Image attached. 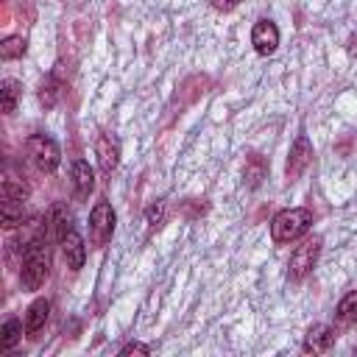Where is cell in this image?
I'll return each mask as SVG.
<instances>
[{
  "label": "cell",
  "mask_w": 357,
  "mask_h": 357,
  "mask_svg": "<svg viewBox=\"0 0 357 357\" xmlns=\"http://www.w3.org/2000/svg\"><path fill=\"white\" fill-rule=\"evenodd\" d=\"M50 273V251L45 243V234H36L25 243L22 251V271H20V282L25 290H39L45 284Z\"/></svg>",
  "instance_id": "6da1fadb"
},
{
  "label": "cell",
  "mask_w": 357,
  "mask_h": 357,
  "mask_svg": "<svg viewBox=\"0 0 357 357\" xmlns=\"http://www.w3.org/2000/svg\"><path fill=\"white\" fill-rule=\"evenodd\" d=\"M310 223H312V212L307 206L282 209L271 220V237H273V243H293L310 229Z\"/></svg>",
  "instance_id": "7a4b0ae2"
},
{
  "label": "cell",
  "mask_w": 357,
  "mask_h": 357,
  "mask_svg": "<svg viewBox=\"0 0 357 357\" xmlns=\"http://www.w3.org/2000/svg\"><path fill=\"white\" fill-rule=\"evenodd\" d=\"M25 151H28L31 162H33L42 173H53V170L59 167V162H61V151H59V145H56L50 137H45V134H33V137H28Z\"/></svg>",
  "instance_id": "3957f363"
},
{
  "label": "cell",
  "mask_w": 357,
  "mask_h": 357,
  "mask_svg": "<svg viewBox=\"0 0 357 357\" xmlns=\"http://www.w3.org/2000/svg\"><path fill=\"white\" fill-rule=\"evenodd\" d=\"M114 209L109 201H98L89 212V240L95 248H103L114 234Z\"/></svg>",
  "instance_id": "277c9868"
},
{
  "label": "cell",
  "mask_w": 357,
  "mask_h": 357,
  "mask_svg": "<svg viewBox=\"0 0 357 357\" xmlns=\"http://www.w3.org/2000/svg\"><path fill=\"white\" fill-rule=\"evenodd\" d=\"M318 254H321V237H310V240H304L301 245H296V251L290 254V262H287V276H290L293 282L304 279V276L315 268Z\"/></svg>",
  "instance_id": "5b68a950"
},
{
  "label": "cell",
  "mask_w": 357,
  "mask_h": 357,
  "mask_svg": "<svg viewBox=\"0 0 357 357\" xmlns=\"http://www.w3.org/2000/svg\"><path fill=\"white\" fill-rule=\"evenodd\" d=\"M251 45L259 56H271L279 47V28L271 20H257L251 28Z\"/></svg>",
  "instance_id": "8992f818"
},
{
  "label": "cell",
  "mask_w": 357,
  "mask_h": 357,
  "mask_svg": "<svg viewBox=\"0 0 357 357\" xmlns=\"http://www.w3.org/2000/svg\"><path fill=\"white\" fill-rule=\"evenodd\" d=\"M310 162H312V145H310V139L304 134H298L293 148H290V156H287V178L296 181L310 167Z\"/></svg>",
  "instance_id": "52a82bcc"
},
{
  "label": "cell",
  "mask_w": 357,
  "mask_h": 357,
  "mask_svg": "<svg viewBox=\"0 0 357 357\" xmlns=\"http://www.w3.org/2000/svg\"><path fill=\"white\" fill-rule=\"evenodd\" d=\"M61 254H64V262H67V268L70 271H81L84 268V259H86V248H84V237L75 231V229H70L61 240Z\"/></svg>",
  "instance_id": "ba28073f"
},
{
  "label": "cell",
  "mask_w": 357,
  "mask_h": 357,
  "mask_svg": "<svg viewBox=\"0 0 357 357\" xmlns=\"http://www.w3.org/2000/svg\"><path fill=\"white\" fill-rule=\"evenodd\" d=\"M92 187H95V173H92L89 162L75 159L73 162V198L75 201H86Z\"/></svg>",
  "instance_id": "9c48e42d"
},
{
  "label": "cell",
  "mask_w": 357,
  "mask_h": 357,
  "mask_svg": "<svg viewBox=\"0 0 357 357\" xmlns=\"http://www.w3.org/2000/svg\"><path fill=\"white\" fill-rule=\"evenodd\" d=\"M95 153H98V165H100V170H103L106 176H109V173L117 167V162H120V145H117V139H114L112 134H100V137H98Z\"/></svg>",
  "instance_id": "30bf717a"
},
{
  "label": "cell",
  "mask_w": 357,
  "mask_h": 357,
  "mask_svg": "<svg viewBox=\"0 0 357 357\" xmlns=\"http://www.w3.org/2000/svg\"><path fill=\"white\" fill-rule=\"evenodd\" d=\"M335 343V329L326 324H312L307 337H304V351L307 354H324Z\"/></svg>",
  "instance_id": "8fae6325"
},
{
  "label": "cell",
  "mask_w": 357,
  "mask_h": 357,
  "mask_svg": "<svg viewBox=\"0 0 357 357\" xmlns=\"http://www.w3.org/2000/svg\"><path fill=\"white\" fill-rule=\"evenodd\" d=\"M47 315H50V301L47 298H36L28 307V315H25V332H28V337H36L45 329Z\"/></svg>",
  "instance_id": "7c38bea8"
},
{
  "label": "cell",
  "mask_w": 357,
  "mask_h": 357,
  "mask_svg": "<svg viewBox=\"0 0 357 357\" xmlns=\"http://www.w3.org/2000/svg\"><path fill=\"white\" fill-rule=\"evenodd\" d=\"M47 226L53 229V237H56V240H61V237L73 229V215L67 212L64 204H53V209H50V215H47Z\"/></svg>",
  "instance_id": "4fadbf2b"
},
{
  "label": "cell",
  "mask_w": 357,
  "mask_h": 357,
  "mask_svg": "<svg viewBox=\"0 0 357 357\" xmlns=\"http://www.w3.org/2000/svg\"><path fill=\"white\" fill-rule=\"evenodd\" d=\"M20 337H22V324H20L17 318H8V321L3 324V329H0V351L14 349V346L20 343Z\"/></svg>",
  "instance_id": "5bb4252c"
},
{
  "label": "cell",
  "mask_w": 357,
  "mask_h": 357,
  "mask_svg": "<svg viewBox=\"0 0 357 357\" xmlns=\"http://www.w3.org/2000/svg\"><path fill=\"white\" fill-rule=\"evenodd\" d=\"M337 321L340 324H357V290H351V293H346L343 298H340V304H337Z\"/></svg>",
  "instance_id": "9a60e30c"
},
{
  "label": "cell",
  "mask_w": 357,
  "mask_h": 357,
  "mask_svg": "<svg viewBox=\"0 0 357 357\" xmlns=\"http://www.w3.org/2000/svg\"><path fill=\"white\" fill-rule=\"evenodd\" d=\"M265 170H268V167H265V159H262L259 153H251L248 162H245V173H243V176H245V184H248V187H257V184L265 178Z\"/></svg>",
  "instance_id": "2e32d148"
},
{
  "label": "cell",
  "mask_w": 357,
  "mask_h": 357,
  "mask_svg": "<svg viewBox=\"0 0 357 357\" xmlns=\"http://www.w3.org/2000/svg\"><path fill=\"white\" fill-rule=\"evenodd\" d=\"M20 84L17 81H3V86H0V106H3V112L6 114H11L14 109H17V100H20Z\"/></svg>",
  "instance_id": "e0dca14e"
},
{
  "label": "cell",
  "mask_w": 357,
  "mask_h": 357,
  "mask_svg": "<svg viewBox=\"0 0 357 357\" xmlns=\"http://www.w3.org/2000/svg\"><path fill=\"white\" fill-rule=\"evenodd\" d=\"M22 204H25V201H6V198H3V226H6V229H14V226H20V223L25 220Z\"/></svg>",
  "instance_id": "ac0fdd59"
},
{
  "label": "cell",
  "mask_w": 357,
  "mask_h": 357,
  "mask_svg": "<svg viewBox=\"0 0 357 357\" xmlns=\"http://www.w3.org/2000/svg\"><path fill=\"white\" fill-rule=\"evenodd\" d=\"M25 53V39L22 36H6L0 42V59L3 61H11V59H20Z\"/></svg>",
  "instance_id": "d6986e66"
},
{
  "label": "cell",
  "mask_w": 357,
  "mask_h": 357,
  "mask_svg": "<svg viewBox=\"0 0 357 357\" xmlns=\"http://www.w3.org/2000/svg\"><path fill=\"white\" fill-rule=\"evenodd\" d=\"M3 198L6 201H25L28 198V184L17 181V178H3Z\"/></svg>",
  "instance_id": "ffe728a7"
},
{
  "label": "cell",
  "mask_w": 357,
  "mask_h": 357,
  "mask_svg": "<svg viewBox=\"0 0 357 357\" xmlns=\"http://www.w3.org/2000/svg\"><path fill=\"white\" fill-rule=\"evenodd\" d=\"M145 218H148V223H151V229H156V226H162V220H165V204H162V201H156V204H151V206H148V212H145Z\"/></svg>",
  "instance_id": "44dd1931"
},
{
  "label": "cell",
  "mask_w": 357,
  "mask_h": 357,
  "mask_svg": "<svg viewBox=\"0 0 357 357\" xmlns=\"http://www.w3.org/2000/svg\"><path fill=\"white\" fill-rule=\"evenodd\" d=\"M56 95H59V89H56V81L50 78V81L42 86L39 98H42V103H45V106H53V103H56Z\"/></svg>",
  "instance_id": "7402d4cb"
},
{
  "label": "cell",
  "mask_w": 357,
  "mask_h": 357,
  "mask_svg": "<svg viewBox=\"0 0 357 357\" xmlns=\"http://www.w3.org/2000/svg\"><path fill=\"white\" fill-rule=\"evenodd\" d=\"M151 354V349L145 346V343H126L123 349H120V357H126V354Z\"/></svg>",
  "instance_id": "603a6c76"
},
{
  "label": "cell",
  "mask_w": 357,
  "mask_h": 357,
  "mask_svg": "<svg viewBox=\"0 0 357 357\" xmlns=\"http://www.w3.org/2000/svg\"><path fill=\"white\" fill-rule=\"evenodd\" d=\"M212 6H215L218 11H231L234 6H240V0H212Z\"/></svg>",
  "instance_id": "cb8c5ba5"
},
{
  "label": "cell",
  "mask_w": 357,
  "mask_h": 357,
  "mask_svg": "<svg viewBox=\"0 0 357 357\" xmlns=\"http://www.w3.org/2000/svg\"><path fill=\"white\" fill-rule=\"evenodd\" d=\"M349 50H351V56H357V33L351 36V42H349Z\"/></svg>",
  "instance_id": "d4e9b609"
},
{
  "label": "cell",
  "mask_w": 357,
  "mask_h": 357,
  "mask_svg": "<svg viewBox=\"0 0 357 357\" xmlns=\"http://www.w3.org/2000/svg\"><path fill=\"white\" fill-rule=\"evenodd\" d=\"M354 354H357V346H354Z\"/></svg>",
  "instance_id": "484cf974"
}]
</instances>
